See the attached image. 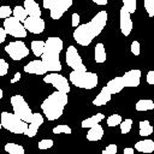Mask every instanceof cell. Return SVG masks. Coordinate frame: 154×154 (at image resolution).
Masks as SVG:
<instances>
[{
	"instance_id": "9",
	"label": "cell",
	"mask_w": 154,
	"mask_h": 154,
	"mask_svg": "<svg viewBox=\"0 0 154 154\" xmlns=\"http://www.w3.org/2000/svg\"><path fill=\"white\" fill-rule=\"evenodd\" d=\"M43 82L52 84L59 91H63V93H66V94L70 91V84H69L67 79L58 72H52V73L46 75L43 77Z\"/></svg>"
},
{
	"instance_id": "42",
	"label": "cell",
	"mask_w": 154,
	"mask_h": 154,
	"mask_svg": "<svg viewBox=\"0 0 154 154\" xmlns=\"http://www.w3.org/2000/svg\"><path fill=\"white\" fill-rule=\"evenodd\" d=\"M53 1L54 0H43V7L49 10L52 7V5H53Z\"/></svg>"
},
{
	"instance_id": "21",
	"label": "cell",
	"mask_w": 154,
	"mask_h": 154,
	"mask_svg": "<svg viewBox=\"0 0 154 154\" xmlns=\"http://www.w3.org/2000/svg\"><path fill=\"white\" fill-rule=\"evenodd\" d=\"M135 149L141 153H152L154 150V141H152V140L138 141L135 144Z\"/></svg>"
},
{
	"instance_id": "7",
	"label": "cell",
	"mask_w": 154,
	"mask_h": 154,
	"mask_svg": "<svg viewBox=\"0 0 154 154\" xmlns=\"http://www.w3.org/2000/svg\"><path fill=\"white\" fill-rule=\"evenodd\" d=\"M2 28L5 29L6 34L13 36V37H18V38H23L26 36V30L23 25V23L17 19L13 16H10L7 18L4 19V25Z\"/></svg>"
},
{
	"instance_id": "18",
	"label": "cell",
	"mask_w": 154,
	"mask_h": 154,
	"mask_svg": "<svg viewBox=\"0 0 154 154\" xmlns=\"http://www.w3.org/2000/svg\"><path fill=\"white\" fill-rule=\"evenodd\" d=\"M23 7L25 8L28 16L41 17V10H40V6H38V4L36 1H34V0H24Z\"/></svg>"
},
{
	"instance_id": "39",
	"label": "cell",
	"mask_w": 154,
	"mask_h": 154,
	"mask_svg": "<svg viewBox=\"0 0 154 154\" xmlns=\"http://www.w3.org/2000/svg\"><path fill=\"white\" fill-rule=\"evenodd\" d=\"M71 19H72V22H71V24H72V26H78V24H79V14L78 13H73L72 14V17H71Z\"/></svg>"
},
{
	"instance_id": "41",
	"label": "cell",
	"mask_w": 154,
	"mask_h": 154,
	"mask_svg": "<svg viewBox=\"0 0 154 154\" xmlns=\"http://www.w3.org/2000/svg\"><path fill=\"white\" fill-rule=\"evenodd\" d=\"M6 31H5V29L4 28H0V45L6 40Z\"/></svg>"
},
{
	"instance_id": "8",
	"label": "cell",
	"mask_w": 154,
	"mask_h": 154,
	"mask_svg": "<svg viewBox=\"0 0 154 154\" xmlns=\"http://www.w3.org/2000/svg\"><path fill=\"white\" fill-rule=\"evenodd\" d=\"M5 52L10 55L11 59L18 61L29 54V48L25 46L23 41H13L5 47Z\"/></svg>"
},
{
	"instance_id": "15",
	"label": "cell",
	"mask_w": 154,
	"mask_h": 154,
	"mask_svg": "<svg viewBox=\"0 0 154 154\" xmlns=\"http://www.w3.org/2000/svg\"><path fill=\"white\" fill-rule=\"evenodd\" d=\"M42 124H43V116L40 114V113H34L31 122L28 124V128H26V130L24 131V135L28 136V137H34V136L37 134L38 128H40Z\"/></svg>"
},
{
	"instance_id": "43",
	"label": "cell",
	"mask_w": 154,
	"mask_h": 154,
	"mask_svg": "<svg viewBox=\"0 0 154 154\" xmlns=\"http://www.w3.org/2000/svg\"><path fill=\"white\" fill-rule=\"evenodd\" d=\"M20 77H22V76H20V73H19V72H16V73H14V76H13V78H11V83H16L17 81H19V79H20Z\"/></svg>"
},
{
	"instance_id": "20",
	"label": "cell",
	"mask_w": 154,
	"mask_h": 154,
	"mask_svg": "<svg viewBox=\"0 0 154 154\" xmlns=\"http://www.w3.org/2000/svg\"><path fill=\"white\" fill-rule=\"evenodd\" d=\"M106 88L108 89V91L111 94H117L119 91H122L124 89V84H123V81H122V77H116L113 79H111L107 84H106Z\"/></svg>"
},
{
	"instance_id": "1",
	"label": "cell",
	"mask_w": 154,
	"mask_h": 154,
	"mask_svg": "<svg viewBox=\"0 0 154 154\" xmlns=\"http://www.w3.org/2000/svg\"><path fill=\"white\" fill-rule=\"evenodd\" d=\"M107 18H108V14L106 11L97 12L91 18L90 22L76 26L77 29H75L73 31V40L81 46L90 45L93 40L101 34L102 29L107 23Z\"/></svg>"
},
{
	"instance_id": "12",
	"label": "cell",
	"mask_w": 154,
	"mask_h": 154,
	"mask_svg": "<svg viewBox=\"0 0 154 154\" xmlns=\"http://www.w3.org/2000/svg\"><path fill=\"white\" fill-rule=\"evenodd\" d=\"M23 25L25 30L31 34H41L43 32L46 26L45 20L41 19V17H32V16H28L23 22Z\"/></svg>"
},
{
	"instance_id": "26",
	"label": "cell",
	"mask_w": 154,
	"mask_h": 154,
	"mask_svg": "<svg viewBox=\"0 0 154 154\" xmlns=\"http://www.w3.org/2000/svg\"><path fill=\"white\" fill-rule=\"evenodd\" d=\"M5 150L10 154H24V148L20 144H16V143H6L5 144Z\"/></svg>"
},
{
	"instance_id": "17",
	"label": "cell",
	"mask_w": 154,
	"mask_h": 154,
	"mask_svg": "<svg viewBox=\"0 0 154 154\" xmlns=\"http://www.w3.org/2000/svg\"><path fill=\"white\" fill-rule=\"evenodd\" d=\"M111 97H112V94L108 91V89L105 85V87H102V89L100 90V93L97 94V96L93 100V105H95V106L106 105L108 101H111Z\"/></svg>"
},
{
	"instance_id": "35",
	"label": "cell",
	"mask_w": 154,
	"mask_h": 154,
	"mask_svg": "<svg viewBox=\"0 0 154 154\" xmlns=\"http://www.w3.org/2000/svg\"><path fill=\"white\" fill-rule=\"evenodd\" d=\"M53 140L51 138H45V140H41L38 142V149H48L51 147H53Z\"/></svg>"
},
{
	"instance_id": "3",
	"label": "cell",
	"mask_w": 154,
	"mask_h": 154,
	"mask_svg": "<svg viewBox=\"0 0 154 154\" xmlns=\"http://www.w3.org/2000/svg\"><path fill=\"white\" fill-rule=\"evenodd\" d=\"M67 103V94L63 91L52 93L45 101L41 103V109L48 120H57L61 117L64 108Z\"/></svg>"
},
{
	"instance_id": "37",
	"label": "cell",
	"mask_w": 154,
	"mask_h": 154,
	"mask_svg": "<svg viewBox=\"0 0 154 154\" xmlns=\"http://www.w3.org/2000/svg\"><path fill=\"white\" fill-rule=\"evenodd\" d=\"M117 152H118V147L116 144H108L106 149L102 150V154H117Z\"/></svg>"
},
{
	"instance_id": "34",
	"label": "cell",
	"mask_w": 154,
	"mask_h": 154,
	"mask_svg": "<svg viewBox=\"0 0 154 154\" xmlns=\"http://www.w3.org/2000/svg\"><path fill=\"white\" fill-rule=\"evenodd\" d=\"M10 16H12V8L10 6H6V5L0 6V18L5 19V18H7Z\"/></svg>"
},
{
	"instance_id": "16",
	"label": "cell",
	"mask_w": 154,
	"mask_h": 154,
	"mask_svg": "<svg viewBox=\"0 0 154 154\" xmlns=\"http://www.w3.org/2000/svg\"><path fill=\"white\" fill-rule=\"evenodd\" d=\"M24 71L26 73H34V75H46L48 71L42 60H31L24 66Z\"/></svg>"
},
{
	"instance_id": "6",
	"label": "cell",
	"mask_w": 154,
	"mask_h": 154,
	"mask_svg": "<svg viewBox=\"0 0 154 154\" xmlns=\"http://www.w3.org/2000/svg\"><path fill=\"white\" fill-rule=\"evenodd\" d=\"M11 106L13 108V113L16 116H18L22 120L26 122L28 124L31 122L32 119V111L29 107V105L26 103V101L24 100V97L22 95H13L10 100Z\"/></svg>"
},
{
	"instance_id": "13",
	"label": "cell",
	"mask_w": 154,
	"mask_h": 154,
	"mask_svg": "<svg viewBox=\"0 0 154 154\" xmlns=\"http://www.w3.org/2000/svg\"><path fill=\"white\" fill-rule=\"evenodd\" d=\"M119 26H120V31L124 36H129L131 30H132V20L130 18V13L122 7L120 8V13H119Z\"/></svg>"
},
{
	"instance_id": "30",
	"label": "cell",
	"mask_w": 154,
	"mask_h": 154,
	"mask_svg": "<svg viewBox=\"0 0 154 154\" xmlns=\"http://www.w3.org/2000/svg\"><path fill=\"white\" fill-rule=\"evenodd\" d=\"M123 7L130 13H135L136 11V0H123Z\"/></svg>"
},
{
	"instance_id": "38",
	"label": "cell",
	"mask_w": 154,
	"mask_h": 154,
	"mask_svg": "<svg viewBox=\"0 0 154 154\" xmlns=\"http://www.w3.org/2000/svg\"><path fill=\"white\" fill-rule=\"evenodd\" d=\"M131 53L134 55H140L141 49H140V42L138 41H132V43H131Z\"/></svg>"
},
{
	"instance_id": "25",
	"label": "cell",
	"mask_w": 154,
	"mask_h": 154,
	"mask_svg": "<svg viewBox=\"0 0 154 154\" xmlns=\"http://www.w3.org/2000/svg\"><path fill=\"white\" fill-rule=\"evenodd\" d=\"M136 109L138 112H142V111H149V109H153L154 108V102L152 100H138L136 102Z\"/></svg>"
},
{
	"instance_id": "4",
	"label": "cell",
	"mask_w": 154,
	"mask_h": 154,
	"mask_svg": "<svg viewBox=\"0 0 154 154\" xmlns=\"http://www.w3.org/2000/svg\"><path fill=\"white\" fill-rule=\"evenodd\" d=\"M70 82L82 89H93L97 85L99 78L97 75L94 72H89V71H77V70H72L69 75Z\"/></svg>"
},
{
	"instance_id": "36",
	"label": "cell",
	"mask_w": 154,
	"mask_h": 154,
	"mask_svg": "<svg viewBox=\"0 0 154 154\" xmlns=\"http://www.w3.org/2000/svg\"><path fill=\"white\" fill-rule=\"evenodd\" d=\"M8 71V64L6 60L0 58V76H5Z\"/></svg>"
},
{
	"instance_id": "19",
	"label": "cell",
	"mask_w": 154,
	"mask_h": 154,
	"mask_svg": "<svg viewBox=\"0 0 154 154\" xmlns=\"http://www.w3.org/2000/svg\"><path fill=\"white\" fill-rule=\"evenodd\" d=\"M103 136V129L101 125L95 124L94 126L89 128V131L87 132V140L88 141H100Z\"/></svg>"
},
{
	"instance_id": "14",
	"label": "cell",
	"mask_w": 154,
	"mask_h": 154,
	"mask_svg": "<svg viewBox=\"0 0 154 154\" xmlns=\"http://www.w3.org/2000/svg\"><path fill=\"white\" fill-rule=\"evenodd\" d=\"M122 77L124 88L125 87H138L141 83V71L140 70H130L125 72Z\"/></svg>"
},
{
	"instance_id": "45",
	"label": "cell",
	"mask_w": 154,
	"mask_h": 154,
	"mask_svg": "<svg viewBox=\"0 0 154 154\" xmlns=\"http://www.w3.org/2000/svg\"><path fill=\"white\" fill-rule=\"evenodd\" d=\"M124 154H134V148H124Z\"/></svg>"
},
{
	"instance_id": "29",
	"label": "cell",
	"mask_w": 154,
	"mask_h": 154,
	"mask_svg": "<svg viewBox=\"0 0 154 154\" xmlns=\"http://www.w3.org/2000/svg\"><path fill=\"white\" fill-rule=\"evenodd\" d=\"M72 132L71 128L69 125H65V124H60V125H57L55 128H53V134L58 135V134H67L70 135Z\"/></svg>"
},
{
	"instance_id": "23",
	"label": "cell",
	"mask_w": 154,
	"mask_h": 154,
	"mask_svg": "<svg viewBox=\"0 0 154 154\" xmlns=\"http://www.w3.org/2000/svg\"><path fill=\"white\" fill-rule=\"evenodd\" d=\"M103 118H105V116H103L102 113H96L95 116H91V117L84 119V120L81 123V126H82L83 129L91 128V126H94L95 124H99Z\"/></svg>"
},
{
	"instance_id": "22",
	"label": "cell",
	"mask_w": 154,
	"mask_h": 154,
	"mask_svg": "<svg viewBox=\"0 0 154 154\" xmlns=\"http://www.w3.org/2000/svg\"><path fill=\"white\" fill-rule=\"evenodd\" d=\"M94 59L96 63L102 64L106 61V51H105V46L103 43H96L95 48H94Z\"/></svg>"
},
{
	"instance_id": "28",
	"label": "cell",
	"mask_w": 154,
	"mask_h": 154,
	"mask_svg": "<svg viewBox=\"0 0 154 154\" xmlns=\"http://www.w3.org/2000/svg\"><path fill=\"white\" fill-rule=\"evenodd\" d=\"M12 14L13 17H16L17 19H19L22 23L25 20V18L28 17V13L25 11V8L23 6H16L13 10H12Z\"/></svg>"
},
{
	"instance_id": "31",
	"label": "cell",
	"mask_w": 154,
	"mask_h": 154,
	"mask_svg": "<svg viewBox=\"0 0 154 154\" xmlns=\"http://www.w3.org/2000/svg\"><path fill=\"white\" fill-rule=\"evenodd\" d=\"M119 126H120V132H122L123 135H125V134H128V132L131 130L132 120H131V119L122 120V122H120V124H119Z\"/></svg>"
},
{
	"instance_id": "32",
	"label": "cell",
	"mask_w": 154,
	"mask_h": 154,
	"mask_svg": "<svg viewBox=\"0 0 154 154\" xmlns=\"http://www.w3.org/2000/svg\"><path fill=\"white\" fill-rule=\"evenodd\" d=\"M123 119H122V116H119V114H112V116H109L108 118H107V125L108 126H117V125H119L120 124V122H122Z\"/></svg>"
},
{
	"instance_id": "44",
	"label": "cell",
	"mask_w": 154,
	"mask_h": 154,
	"mask_svg": "<svg viewBox=\"0 0 154 154\" xmlns=\"http://www.w3.org/2000/svg\"><path fill=\"white\" fill-rule=\"evenodd\" d=\"M91 1L95 2L96 5H100V6H103V5H106L108 2V0H91Z\"/></svg>"
},
{
	"instance_id": "24",
	"label": "cell",
	"mask_w": 154,
	"mask_h": 154,
	"mask_svg": "<svg viewBox=\"0 0 154 154\" xmlns=\"http://www.w3.org/2000/svg\"><path fill=\"white\" fill-rule=\"evenodd\" d=\"M140 125V136H149L153 132V126L150 125L149 120H141Z\"/></svg>"
},
{
	"instance_id": "2",
	"label": "cell",
	"mask_w": 154,
	"mask_h": 154,
	"mask_svg": "<svg viewBox=\"0 0 154 154\" xmlns=\"http://www.w3.org/2000/svg\"><path fill=\"white\" fill-rule=\"evenodd\" d=\"M63 40L55 36L48 37L47 41H45V48L43 53L41 55V60L51 72H59L61 71V63H60V53L63 51Z\"/></svg>"
},
{
	"instance_id": "27",
	"label": "cell",
	"mask_w": 154,
	"mask_h": 154,
	"mask_svg": "<svg viewBox=\"0 0 154 154\" xmlns=\"http://www.w3.org/2000/svg\"><path fill=\"white\" fill-rule=\"evenodd\" d=\"M30 47H31V51L35 57H41L43 53V48H45V41H40V40L32 41Z\"/></svg>"
},
{
	"instance_id": "5",
	"label": "cell",
	"mask_w": 154,
	"mask_h": 154,
	"mask_svg": "<svg viewBox=\"0 0 154 154\" xmlns=\"http://www.w3.org/2000/svg\"><path fill=\"white\" fill-rule=\"evenodd\" d=\"M0 123L4 129L13 132V134H24L28 128V123L22 120L18 116L10 112H1L0 114Z\"/></svg>"
},
{
	"instance_id": "47",
	"label": "cell",
	"mask_w": 154,
	"mask_h": 154,
	"mask_svg": "<svg viewBox=\"0 0 154 154\" xmlns=\"http://www.w3.org/2000/svg\"><path fill=\"white\" fill-rule=\"evenodd\" d=\"M1 128H2V125H1V123H0V130H1Z\"/></svg>"
},
{
	"instance_id": "46",
	"label": "cell",
	"mask_w": 154,
	"mask_h": 154,
	"mask_svg": "<svg viewBox=\"0 0 154 154\" xmlns=\"http://www.w3.org/2000/svg\"><path fill=\"white\" fill-rule=\"evenodd\" d=\"M2 95H4V91H2V89H0V99L2 97Z\"/></svg>"
},
{
	"instance_id": "10",
	"label": "cell",
	"mask_w": 154,
	"mask_h": 154,
	"mask_svg": "<svg viewBox=\"0 0 154 154\" xmlns=\"http://www.w3.org/2000/svg\"><path fill=\"white\" fill-rule=\"evenodd\" d=\"M66 64L67 66H70L72 70H77V71H85L87 67L82 61V58L79 55V53L77 52V48L75 46H69L66 54Z\"/></svg>"
},
{
	"instance_id": "33",
	"label": "cell",
	"mask_w": 154,
	"mask_h": 154,
	"mask_svg": "<svg viewBox=\"0 0 154 154\" xmlns=\"http://www.w3.org/2000/svg\"><path fill=\"white\" fill-rule=\"evenodd\" d=\"M144 8L149 17L154 16V0H144Z\"/></svg>"
},
{
	"instance_id": "40",
	"label": "cell",
	"mask_w": 154,
	"mask_h": 154,
	"mask_svg": "<svg viewBox=\"0 0 154 154\" xmlns=\"http://www.w3.org/2000/svg\"><path fill=\"white\" fill-rule=\"evenodd\" d=\"M147 83L148 84H154V71H149L147 73Z\"/></svg>"
},
{
	"instance_id": "11",
	"label": "cell",
	"mask_w": 154,
	"mask_h": 154,
	"mask_svg": "<svg viewBox=\"0 0 154 154\" xmlns=\"http://www.w3.org/2000/svg\"><path fill=\"white\" fill-rule=\"evenodd\" d=\"M73 0H54L52 7L49 8V16L52 19H60L63 14L71 7Z\"/></svg>"
}]
</instances>
